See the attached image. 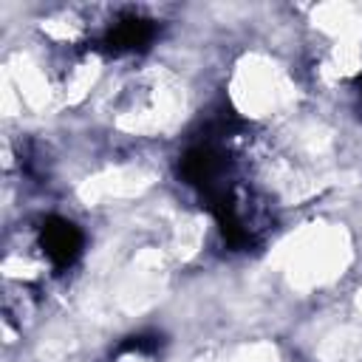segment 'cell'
I'll return each instance as SVG.
<instances>
[{
	"label": "cell",
	"mask_w": 362,
	"mask_h": 362,
	"mask_svg": "<svg viewBox=\"0 0 362 362\" xmlns=\"http://www.w3.org/2000/svg\"><path fill=\"white\" fill-rule=\"evenodd\" d=\"M235 99L243 110H252L255 116H269L283 99V82L269 65H255L246 76H240Z\"/></svg>",
	"instance_id": "7a4b0ae2"
},
{
	"label": "cell",
	"mask_w": 362,
	"mask_h": 362,
	"mask_svg": "<svg viewBox=\"0 0 362 362\" xmlns=\"http://www.w3.org/2000/svg\"><path fill=\"white\" fill-rule=\"evenodd\" d=\"M184 107V90L167 71H141L124 82L113 102L119 127L130 133H161Z\"/></svg>",
	"instance_id": "6da1fadb"
}]
</instances>
